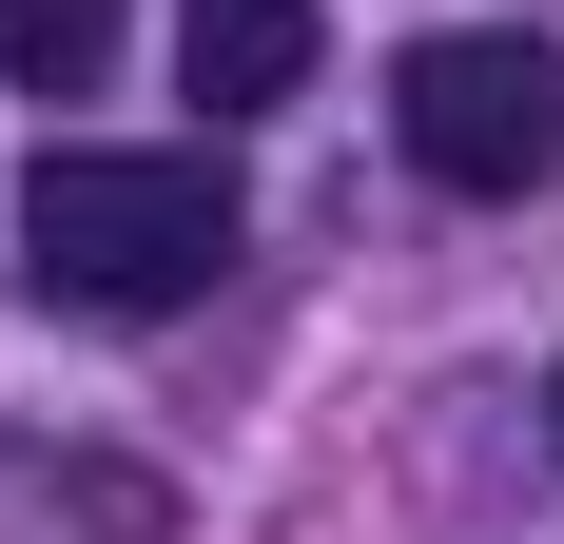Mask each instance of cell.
Segmentation results:
<instances>
[{
	"instance_id": "obj_1",
	"label": "cell",
	"mask_w": 564,
	"mask_h": 544,
	"mask_svg": "<svg viewBox=\"0 0 564 544\" xmlns=\"http://www.w3.org/2000/svg\"><path fill=\"white\" fill-rule=\"evenodd\" d=\"M234 175L215 156H137V137H58L20 175V272H40L58 312H195L234 272Z\"/></svg>"
},
{
	"instance_id": "obj_2",
	"label": "cell",
	"mask_w": 564,
	"mask_h": 544,
	"mask_svg": "<svg viewBox=\"0 0 564 544\" xmlns=\"http://www.w3.org/2000/svg\"><path fill=\"white\" fill-rule=\"evenodd\" d=\"M390 137H409L429 195H525V175L564 156V58L525 40V20H448V40H409Z\"/></svg>"
},
{
	"instance_id": "obj_3",
	"label": "cell",
	"mask_w": 564,
	"mask_h": 544,
	"mask_svg": "<svg viewBox=\"0 0 564 544\" xmlns=\"http://www.w3.org/2000/svg\"><path fill=\"white\" fill-rule=\"evenodd\" d=\"M175 78L215 117H273L292 78H312V0H195V20H175Z\"/></svg>"
},
{
	"instance_id": "obj_4",
	"label": "cell",
	"mask_w": 564,
	"mask_h": 544,
	"mask_svg": "<svg viewBox=\"0 0 564 544\" xmlns=\"http://www.w3.org/2000/svg\"><path fill=\"white\" fill-rule=\"evenodd\" d=\"M117 0H0V78H98Z\"/></svg>"
},
{
	"instance_id": "obj_5",
	"label": "cell",
	"mask_w": 564,
	"mask_h": 544,
	"mask_svg": "<svg viewBox=\"0 0 564 544\" xmlns=\"http://www.w3.org/2000/svg\"><path fill=\"white\" fill-rule=\"evenodd\" d=\"M545 428H564V370H545Z\"/></svg>"
}]
</instances>
